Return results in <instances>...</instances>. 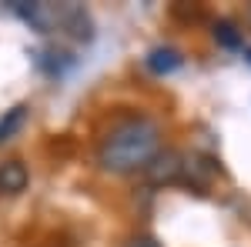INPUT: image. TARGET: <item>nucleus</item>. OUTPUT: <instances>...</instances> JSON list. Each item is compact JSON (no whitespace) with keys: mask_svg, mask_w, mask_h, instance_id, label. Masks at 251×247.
Here are the masks:
<instances>
[{"mask_svg":"<svg viewBox=\"0 0 251 247\" xmlns=\"http://www.w3.org/2000/svg\"><path fill=\"white\" fill-rule=\"evenodd\" d=\"M10 10H14L20 20H27L37 34L60 30V3H27V0H14Z\"/></svg>","mask_w":251,"mask_h":247,"instance_id":"nucleus-3","label":"nucleus"},{"mask_svg":"<svg viewBox=\"0 0 251 247\" xmlns=\"http://www.w3.org/2000/svg\"><path fill=\"white\" fill-rule=\"evenodd\" d=\"M27 180H30V174H27V167L20 160L0 164V194H20L27 187Z\"/></svg>","mask_w":251,"mask_h":247,"instance_id":"nucleus-6","label":"nucleus"},{"mask_svg":"<svg viewBox=\"0 0 251 247\" xmlns=\"http://www.w3.org/2000/svg\"><path fill=\"white\" fill-rule=\"evenodd\" d=\"M127 247H161L154 237H134V241H127Z\"/></svg>","mask_w":251,"mask_h":247,"instance_id":"nucleus-10","label":"nucleus"},{"mask_svg":"<svg viewBox=\"0 0 251 247\" xmlns=\"http://www.w3.org/2000/svg\"><path fill=\"white\" fill-rule=\"evenodd\" d=\"M184 167H188V157L181 151H157L154 160L144 167V180L154 184V187H164V184H177L184 180Z\"/></svg>","mask_w":251,"mask_h":247,"instance_id":"nucleus-2","label":"nucleus"},{"mask_svg":"<svg viewBox=\"0 0 251 247\" xmlns=\"http://www.w3.org/2000/svg\"><path fill=\"white\" fill-rule=\"evenodd\" d=\"M37 64H40V70H47V74H64V70L74 64V57L64 54V50H44L37 57Z\"/></svg>","mask_w":251,"mask_h":247,"instance_id":"nucleus-9","label":"nucleus"},{"mask_svg":"<svg viewBox=\"0 0 251 247\" xmlns=\"http://www.w3.org/2000/svg\"><path fill=\"white\" fill-rule=\"evenodd\" d=\"M144 64H148L151 74L168 77V74H174V70L184 64V57H181V50H174V47H154V50L144 57Z\"/></svg>","mask_w":251,"mask_h":247,"instance_id":"nucleus-5","label":"nucleus"},{"mask_svg":"<svg viewBox=\"0 0 251 247\" xmlns=\"http://www.w3.org/2000/svg\"><path fill=\"white\" fill-rule=\"evenodd\" d=\"M157 151H161L157 120L137 114V117H124L121 124H114L104 134V140L97 147V164L107 174H134L144 171L154 160Z\"/></svg>","mask_w":251,"mask_h":247,"instance_id":"nucleus-1","label":"nucleus"},{"mask_svg":"<svg viewBox=\"0 0 251 247\" xmlns=\"http://www.w3.org/2000/svg\"><path fill=\"white\" fill-rule=\"evenodd\" d=\"M245 60H248V64H251V47H245Z\"/></svg>","mask_w":251,"mask_h":247,"instance_id":"nucleus-11","label":"nucleus"},{"mask_svg":"<svg viewBox=\"0 0 251 247\" xmlns=\"http://www.w3.org/2000/svg\"><path fill=\"white\" fill-rule=\"evenodd\" d=\"M60 30L77 44H91L94 40V20L80 3H60Z\"/></svg>","mask_w":251,"mask_h":247,"instance_id":"nucleus-4","label":"nucleus"},{"mask_svg":"<svg viewBox=\"0 0 251 247\" xmlns=\"http://www.w3.org/2000/svg\"><path fill=\"white\" fill-rule=\"evenodd\" d=\"M214 40H218V47H225V50H241V47H245V37H241V30L234 27L231 20H218V23H214Z\"/></svg>","mask_w":251,"mask_h":247,"instance_id":"nucleus-8","label":"nucleus"},{"mask_svg":"<svg viewBox=\"0 0 251 247\" xmlns=\"http://www.w3.org/2000/svg\"><path fill=\"white\" fill-rule=\"evenodd\" d=\"M248 20H251V7H248Z\"/></svg>","mask_w":251,"mask_h":247,"instance_id":"nucleus-12","label":"nucleus"},{"mask_svg":"<svg viewBox=\"0 0 251 247\" xmlns=\"http://www.w3.org/2000/svg\"><path fill=\"white\" fill-rule=\"evenodd\" d=\"M24 124H27V104H14L10 111H3V117H0V144L14 140Z\"/></svg>","mask_w":251,"mask_h":247,"instance_id":"nucleus-7","label":"nucleus"}]
</instances>
